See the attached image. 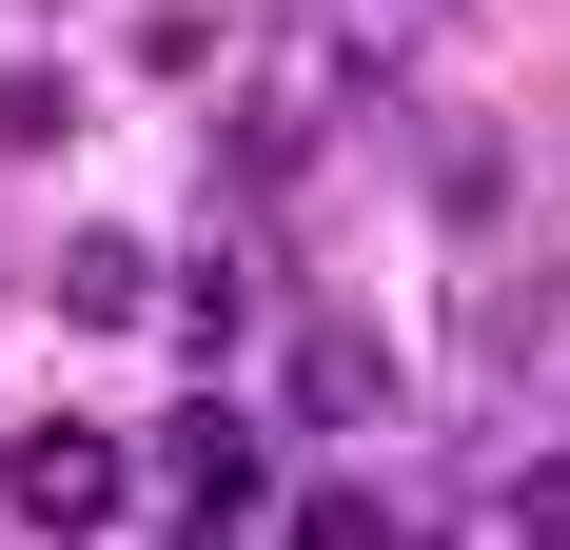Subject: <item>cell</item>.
I'll list each match as a JSON object with an SVG mask.
<instances>
[{
	"mask_svg": "<svg viewBox=\"0 0 570 550\" xmlns=\"http://www.w3.org/2000/svg\"><path fill=\"white\" fill-rule=\"evenodd\" d=\"M276 393L315 413V433H354V413H394V354H374V315H335V295H315V315H295V354H276Z\"/></svg>",
	"mask_w": 570,
	"mask_h": 550,
	"instance_id": "3",
	"label": "cell"
},
{
	"mask_svg": "<svg viewBox=\"0 0 570 550\" xmlns=\"http://www.w3.org/2000/svg\"><path fill=\"white\" fill-rule=\"evenodd\" d=\"M59 315H79V334H138V315H158V256H138V236H59Z\"/></svg>",
	"mask_w": 570,
	"mask_h": 550,
	"instance_id": "4",
	"label": "cell"
},
{
	"mask_svg": "<svg viewBox=\"0 0 570 550\" xmlns=\"http://www.w3.org/2000/svg\"><path fill=\"white\" fill-rule=\"evenodd\" d=\"M158 511H177L197 550L276 531V452H256V413H236V393H177V413H158Z\"/></svg>",
	"mask_w": 570,
	"mask_h": 550,
	"instance_id": "1",
	"label": "cell"
},
{
	"mask_svg": "<svg viewBox=\"0 0 570 550\" xmlns=\"http://www.w3.org/2000/svg\"><path fill=\"white\" fill-rule=\"evenodd\" d=\"M512 531H531V550H570V452H551V472L512 492Z\"/></svg>",
	"mask_w": 570,
	"mask_h": 550,
	"instance_id": "6",
	"label": "cell"
},
{
	"mask_svg": "<svg viewBox=\"0 0 570 550\" xmlns=\"http://www.w3.org/2000/svg\"><path fill=\"white\" fill-rule=\"evenodd\" d=\"M276 550H413V531H394L374 492H295V511H276Z\"/></svg>",
	"mask_w": 570,
	"mask_h": 550,
	"instance_id": "5",
	"label": "cell"
},
{
	"mask_svg": "<svg viewBox=\"0 0 570 550\" xmlns=\"http://www.w3.org/2000/svg\"><path fill=\"white\" fill-rule=\"evenodd\" d=\"M0 511H20V531H118V511H138V452H118L99 413H40V433L0 452Z\"/></svg>",
	"mask_w": 570,
	"mask_h": 550,
	"instance_id": "2",
	"label": "cell"
}]
</instances>
